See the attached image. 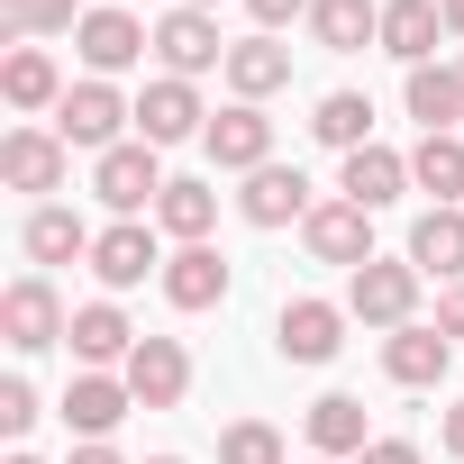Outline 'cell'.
<instances>
[{"label": "cell", "mask_w": 464, "mask_h": 464, "mask_svg": "<svg viewBox=\"0 0 464 464\" xmlns=\"http://www.w3.org/2000/svg\"><path fill=\"white\" fill-rule=\"evenodd\" d=\"M209 218H218V191H209V182H164V200H155V227H164V237L209 246Z\"/></svg>", "instance_id": "obj_28"}, {"label": "cell", "mask_w": 464, "mask_h": 464, "mask_svg": "<svg viewBox=\"0 0 464 464\" xmlns=\"http://www.w3.org/2000/svg\"><path fill=\"white\" fill-rule=\"evenodd\" d=\"M55 28H82L73 0H0V37H55Z\"/></svg>", "instance_id": "obj_31"}, {"label": "cell", "mask_w": 464, "mask_h": 464, "mask_svg": "<svg viewBox=\"0 0 464 464\" xmlns=\"http://www.w3.org/2000/svg\"><path fill=\"white\" fill-rule=\"evenodd\" d=\"M437 37H446L437 0H382V55H401L419 73V64H437Z\"/></svg>", "instance_id": "obj_19"}, {"label": "cell", "mask_w": 464, "mask_h": 464, "mask_svg": "<svg viewBox=\"0 0 464 464\" xmlns=\"http://www.w3.org/2000/svg\"><path fill=\"white\" fill-rule=\"evenodd\" d=\"M401 101H410V119H419L428 137H464V73H455V64H419Z\"/></svg>", "instance_id": "obj_20"}, {"label": "cell", "mask_w": 464, "mask_h": 464, "mask_svg": "<svg viewBox=\"0 0 464 464\" xmlns=\"http://www.w3.org/2000/svg\"><path fill=\"white\" fill-rule=\"evenodd\" d=\"M410 182L437 191V209H455L464 200V137H419L410 146Z\"/></svg>", "instance_id": "obj_30"}, {"label": "cell", "mask_w": 464, "mask_h": 464, "mask_svg": "<svg viewBox=\"0 0 464 464\" xmlns=\"http://www.w3.org/2000/svg\"><path fill=\"white\" fill-rule=\"evenodd\" d=\"M310 137H319V146H337V155L373 146V101H364V92H328V101L310 110Z\"/></svg>", "instance_id": "obj_29"}, {"label": "cell", "mask_w": 464, "mask_h": 464, "mask_svg": "<svg viewBox=\"0 0 464 464\" xmlns=\"http://www.w3.org/2000/svg\"><path fill=\"white\" fill-rule=\"evenodd\" d=\"M128 410H137L128 373H73V392H64V428H73L82 446H92V437H110Z\"/></svg>", "instance_id": "obj_17"}, {"label": "cell", "mask_w": 464, "mask_h": 464, "mask_svg": "<svg viewBox=\"0 0 464 464\" xmlns=\"http://www.w3.org/2000/svg\"><path fill=\"white\" fill-rule=\"evenodd\" d=\"M455 73H464V64H455Z\"/></svg>", "instance_id": "obj_44"}, {"label": "cell", "mask_w": 464, "mask_h": 464, "mask_svg": "<svg viewBox=\"0 0 464 464\" xmlns=\"http://www.w3.org/2000/svg\"><path fill=\"white\" fill-rule=\"evenodd\" d=\"M446 364H455V337H446V328H419V319H410V328H392V337H382V373H392L401 392L446 382Z\"/></svg>", "instance_id": "obj_13"}, {"label": "cell", "mask_w": 464, "mask_h": 464, "mask_svg": "<svg viewBox=\"0 0 464 464\" xmlns=\"http://www.w3.org/2000/svg\"><path fill=\"white\" fill-rule=\"evenodd\" d=\"M73 46H82V64L110 82V73H128L146 46H155V28H137L128 10H82V28H73Z\"/></svg>", "instance_id": "obj_11"}, {"label": "cell", "mask_w": 464, "mask_h": 464, "mask_svg": "<svg viewBox=\"0 0 464 464\" xmlns=\"http://www.w3.org/2000/svg\"><path fill=\"white\" fill-rule=\"evenodd\" d=\"M64 464H119V446H110V437H92V446H73Z\"/></svg>", "instance_id": "obj_37"}, {"label": "cell", "mask_w": 464, "mask_h": 464, "mask_svg": "<svg viewBox=\"0 0 464 464\" xmlns=\"http://www.w3.org/2000/svg\"><path fill=\"white\" fill-rule=\"evenodd\" d=\"M155 283H164L173 310H218V301H227V256H218V246H173Z\"/></svg>", "instance_id": "obj_16"}, {"label": "cell", "mask_w": 464, "mask_h": 464, "mask_svg": "<svg viewBox=\"0 0 464 464\" xmlns=\"http://www.w3.org/2000/svg\"><path fill=\"white\" fill-rule=\"evenodd\" d=\"M301 237H310V256L319 265H373V209H355V200H319L310 218H301Z\"/></svg>", "instance_id": "obj_8"}, {"label": "cell", "mask_w": 464, "mask_h": 464, "mask_svg": "<svg viewBox=\"0 0 464 464\" xmlns=\"http://www.w3.org/2000/svg\"><path fill=\"white\" fill-rule=\"evenodd\" d=\"M19 246H28L37 265H73V256H92V227H82V209L37 200V209H28V227H19Z\"/></svg>", "instance_id": "obj_23"}, {"label": "cell", "mask_w": 464, "mask_h": 464, "mask_svg": "<svg viewBox=\"0 0 464 464\" xmlns=\"http://www.w3.org/2000/svg\"><path fill=\"white\" fill-rule=\"evenodd\" d=\"M355 209H392L401 191H410V155H392V146H355L346 155V182H337Z\"/></svg>", "instance_id": "obj_22"}, {"label": "cell", "mask_w": 464, "mask_h": 464, "mask_svg": "<svg viewBox=\"0 0 464 464\" xmlns=\"http://www.w3.org/2000/svg\"><path fill=\"white\" fill-rule=\"evenodd\" d=\"M437 437H446V455H464V401L446 410V428H437Z\"/></svg>", "instance_id": "obj_38"}, {"label": "cell", "mask_w": 464, "mask_h": 464, "mask_svg": "<svg viewBox=\"0 0 464 464\" xmlns=\"http://www.w3.org/2000/svg\"><path fill=\"white\" fill-rule=\"evenodd\" d=\"M200 146L218 155V173H265V164H274V119H265L256 101H227Z\"/></svg>", "instance_id": "obj_7"}, {"label": "cell", "mask_w": 464, "mask_h": 464, "mask_svg": "<svg viewBox=\"0 0 464 464\" xmlns=\"http://www.w3.org/2000/svg\"><path fill=\"white\" fill-rule=\"evenodd\" d=\"M182 10H209V0H182Z\"/></svg>", "instance_id": "obj_41"}, {"label": "cell", "mask_w": 464, "mask_h": 464, "mask_svg": "<svg viewBox=\"0 0 464 464\" xmlns=\"http://www.w3.org/2000/svg\"><path fill=\"white\" fill-rule=\"evenodd\" d=\"M274 346H283L292 364H328V355L346 346V310H337V301H283Z\"/></svg>", "instance_id": "obj_12"}, {"label": "cell", "mask_w": 464, "mask_h": 464, "mask_svg": "<svg viewBox=\"0 0 464 464\" xmlns=\"http://www.w3.org/2000/svg\"><path fill=\"white\" fill-rule=\"evenodd\" d=\"M310 37H319L328 55L382 46V0H310Z\"/></svg>", "instance_id": "obj_21"}, {"label": "cell", "mask_w": 464, "mask_h": 464, "mask_svg": "<svg viewBox=\"0 0 464 464\" xmlns=\"http://www.w3.org/2000/svg\"><path fill=\"white\" fill-rule=\"evenodd\" d=\"M283 82H292V46H274V37H237L227 46V92L237 101H265Z\"/></svg>", "instance_id": "obj_26"}, {"label": "cell", "mask_w": 464, "mask_h": 464, "mask_svg": "<svg viewBox=\"0 0 464 464\" xmlns=\"http://www.w3.org/2000/svg\"><path fill=\"white\" fill-rule=\"evenodd\" d=\"M355 464H419V446H410V437H373Z\"/></svg>", "instance_id": "obj_35"}, {"label": "cell", "mask_w": 464, "mask_h": 464, "mask_svg": "<svg viewBox=\"0 0 464 464\" xmlns=\"http://www.w3.org/2000/svg\"><path fill=\"white\" fill-rule=\"evenodd\" d=\"M0 92H10V110H64V73L46 46H10V64H0Z\"/></svg>", "instance_id": "obj_27"}, {"label": "cell", "mask_w": 464, "mask_h": 464, "mask_svg": "<svg viewBox=\"0 0 464 464\" xmlns=\"http://www.w3.org/2000/svg\"><path fill=\"white\" fill-rule=\"evenodd\" d=\"M92 191L119 209V218H146L155 200H164V173H155V146L146 137H128V146H110V155H92Z\"/></svg>", "instance_id": "obj_3"}, {"label": "cell", "mask_w": 464, "mask_h": 464, "mask_svg": "<svg viewBox=\"0 0 464 464\" xmlns=\"http://www.w3.org/2000/svg\"><path fill=\"white\" fill-rule=\"evenodd\" d=\"M155 55H164V73H209V64H227V37H218V19L209 10H182V0H173V10L155 19Z\"/></svg>", "instance_id": "obj_6"}, {"label": "cell", "mask_w": 464, "mask_h": 464, "mask_svg": "<svg viewBox=\"0 0 464 464\" xmlns=\"http://www.w3.org/2000/svg\"><path fill=\"white\" fill-rule=\"evenodd\" d=\"M137 137H146V146H182V137H209V110H200V92H191L182 73L146 82V101H137Z\"/></svg>", "instance_id": "obj_9"}, {"label": "cell", "mask_w": 464, "mask_h": 464, "mask_svg": "<svg viewBox=\"0 0 464 464\" xmlns=\"http://www.w3.org/2000/svg\"><path fill=\"white\" fill-rule=\"evenodd\" d=\"M437 328H446V337H464V283H446V292H437Z\"/></svg>", "instance_id": "obj_36"}, {"label": "cell", "mask_w": 464, "mask_h": 464, "mask_svg": "<svg viewBox=\"0 0 464 464\" xmlns=\"http://www.w3.org/2000/svg\"><path fill=\"white\" fill-rule=\"evenodd\" d=\"M128 392H137V410H173V401L191 392V355H182V337H137V355H128Z\"/></svg>", "instance_id": "obj_14"}, {"label": "cell", "mask_w": 464, "mask_h": 464, "mask_svg": "<svg viewBox=\"0 0 464 464\" xmlns=\"http://www.w3.org/2000/svg\"><path fill=\"white\" fill-rule=\"evenodd\" d=\"M128 119H137V101H119V92L92 73V82H73V92H64V110H55V137H64V146H92V155H110V146H128V137H119Z\"/></svg>", "instance_id": "obj_2"}, {"label": "cell", "mask_w": 464, "mask_h": 464, "mask_svg": "<svg viewBox=\"0 0 464 464\" xmlns=\"http://www.w3.org/2000/svg\"><path fill=\"white\" fill-rule=\"evenodd\" d=\"M64 328H73V319H64L55 283H37V274H28V283H10V292H0V337H10L19 355H37V346H64Z\"/></svg>", "instance_id": "obj_5"}, {"label": "cell", "mask_w": 464, "mask_h": 464, "mask_svg": "<svg viewBox=\"0 0 464 464\" xmlns=\"http://www.w3.org/2000/svg\"><path fill=\"white\" fill-rule=\"evenodd\" d=\"M92 274H101L110 292H137L146 274H164V256H155V227H146V218H119V227H101V237H92Z\"/></svg>", "instance_id": "obj_10"}, {"label": "cell", "mask_w": 464, "mask_h": 464, "mask_svg": "<svg viewBox=\"0 0 464 464\" xmlns=\"http://www.w3.org/2000/svg\"><path fill=\"white\" fill-rule=\"evenodd\" d=\"M364 446H373V437H364V401H355V392H328V401H310V455H328V464L346 455V464H355Z\"/></svg>", "instance_id": "obj_25"}, {"label": "cell", "mask_w": 464, "mask_h": 464, "mask_svg": "<svg viewBox=\"0 0 464 464\" xmlns=\"http://www.w3.org/2000/svg\"><path fill=\"white\" fill-rule=\"evenodd\" d=\"M410 265L437 283H464V209H419L410 227Z\"/></svg>", "instance_id": "obj_24"}, {"label": "cell", "mask_w": 464, "mask_h": 464, "mask_svg": "<svg viewBox=\"0 0 464 464\" xmlns=\"http://www.w3.org/2000/svg\"><path fill=\"white\" fill-rule=\"evenodd\" d=\"M0 428H10V437H28V428H37V392H28L19 373L0 382Z\"/></svg>", "instance_id": "obj_33"}, {"label": "cell", "mask_w": 464, "mask_h": 464, "mask_svg": "<svg viewBox=\"0 0 464 464\" xmlns=\"http://www.w3.org/2000/svg\"><path fill=\"white\" fill-rule=\"evenodd\" d=\"M64 173H73V146L55 137V128H10V137H0V182H10V191H64Z\"/></svg>", "instance_id": "obj_4"}, {"label": "cell", "mask_w": 464, "mask_h": 464, "mask_svg": "<svg viewBox=\"0 0 464 464\" xmlns=\"http://www.w3.org/2000/svg\"><path fill=\"white\" fill-rule=\"evenodd\" d=\"M218 464H283V437L265 419H237V428L218 437Z\"/></svg>", "instance_id": "obj_32"}, {"label": "cell", "mask_w": 464, "mask_h": 464, "mask_svg": "<svg viewBox=\"0 0 464 464\" xmlns=\"http://www.w3.org/2000/svg\"><path fill=\"white\" fill-rule=\"evenodd\" d=\"M437 10H446V37H464V0H437Z\"/></svg>", "instance_id": "obj_39"}, {"label": "cell", "mask_w": 464, "mask_h": 464, "mask_svg": "<svg viewBox=\"0 0 464 464\" xmlns=\"http://www.w3.org/2000/svg\"><path fill=\"white\" fill-rule=\"evenodd\" d=\"M237 209H246V227H292V218H310L319 200H310V182H301V164H265V173H246V191H237Z\"/></svg>", "instance_id": "obj_15"}, {"label": "cell", "mask_w": 464, "mask_h": 464, "mask_svg": "<svg viewBox=\"0 0 464 464\" xmlns=\"http://www.w3.org/2000/svg\"><path fill=\"white\" fill-rule=\"evenodd\" d=\"M246 10H256V28H265V37H274V28H283V19H310V0H246Z\"/></svg>", "instance_id": "obj_34"}, {"label": "cell", "mask_w": 464, "mask_h": 464, "mask_svg": "<svg viewBox=\"0 0 464 464\" xmlns=\"http://www.w3.org/2000/svg\"><path fill=\"white\" fill-rule=\"evenodd\" d=\"M310 464H328V455H310Z\"/></svg>", "instance_id": "obj_43"}, {"label": "cell", "mask_w": 464, "mask_h": 464, "mask_svg": "<svg viewBox=\"0 0 464 464\" xmlns=\"http://www.w3.org/2000/svg\"><path fill=\"white\" fill-rule=\"evenodd\" d=\"M146 464H182V455H146Z\"/></svg>", "instance_id": "obj_40"}, {"label": "cell", "mask_w": 464, "mask_h": 464, "mask_svg": "<svg viewBox=\"0 0 464 464\" xmlns=\"http://www.w3.org/2000/svg\"><path fill=\"white\" fill-rule=\"evenodd\" d=\"M10 464H37V455H10Z\"/></svg>", "instance_id": "obj_42"}, {"label": "cell", "mask_w": 464, "mask_h": 464, "mask_svg": "<svg viewBox=\"0 0 464 464\" xmlns=\"http://www.w3.org/2000/svg\"><path fill=\"white\" fill-rule=\"evenodd\" d=\"M64 346L101 373V364H128V355H137V328H128V310H119V301H82V310H73V328H64Z\"/></svg>", "instance_id": "obj_18"}, {"label": "cell", "mask_w": 464, "mask_h": 464, "mask_svg": "<svg viewBox=\"0 0 464 464\" xmlns=\"http://www.w3.org/2000/svg\"><path fill=\"white\" fill-rule=\"evenodd\" d=\"M419 283H428V274H419L410 256H373V265L346 274V319H364V328H410Z\"/></svg>", "instance_id": "obj_1"}]
</instances>
